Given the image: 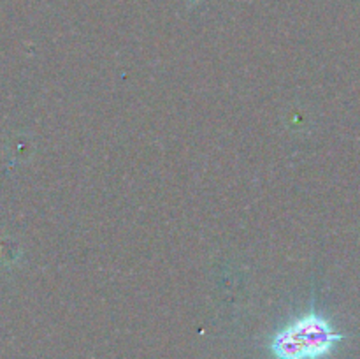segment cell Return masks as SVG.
I'll return each instance as SVG.
<instances>
[{
	"label": "cell",
	"mask_w": 360,
	"mask_h": 359,
	"mask_svg": "<svg viewBox=\"0 0 360 359\" xmlns=\"http://www.w3.org/2000/svg\"><path fill=\"white\" fill-rule=\"evenodd\" d=\"M343 340L326 317L316 312L304 313L278 331L271 341V351L276 359H322Z\"/></svg>",
	"instance_id": "obj_1"
}]
</instances>
